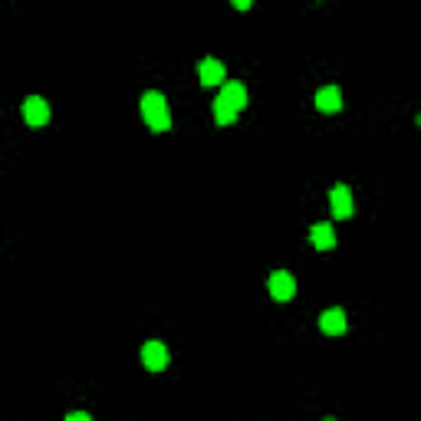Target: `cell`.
<instances>
[{"label": "cell", "instance_id": "cell-1", "mask_svg": "<svg viewBox=\"0 0 421 421\" xmlns=\"http://www.w3.org/2000/svg\"><path fill=\"white\" fill-rule=\"evenodd\" d=\"M142 115H145L152 132H168L172 125V112H168V99L162 93H145L142 95Z\"/></svg>", "mask_w": 421, "mask_h": 421}, {"label": "cell", "instance_id": "cell-2", "mask_svg": "<svg viewBox=\"0 0 421 421\" xmlns=\"http://www.w3.org/2000/svg\"><path fill=\"white\" fill-rule=\"evenodd\" d=\"M142 362H145L148 372H162L165 365H168V345L158 343V339H148V343L142 345Z\"/></svg>", "mask_w": 421, "mask_h": 421}, {"label": "cell", "instance_id": "cell-3", "mask_svg": "<svg viewBox=\"0 0 421 421\" xmlns=\"http://www.w3.org/2000/svg\"><path fill=\"white\" fill-rule=\"evenodd\" d=\"M24 119L30 125H46L50 122V105H46L43 95H26L24 99Z\"/></svg>", "mask_w": 421, "mask_h": 421}, {"label": "cell", "instance_id": "cell-4", "mask_svg": "<svg viewBox=\"0 0 421 421\" xmlns=\"http://www.w3.org/2000/svg\"><path fill=\"white\" fill-rule=\"evenodd\" d=\"M270 296L274 300H293L296 296V280H293L286 270H276V274H270Z\"/></svg>", "mask_w": 421, "mask_h": 421}, {"label": "cell", "instance_id": "cell-5", "mask_svg": "<svg viewBox=\"0 0 421 421\" xmlns=\"http://www.w3.org/2000/svg\"><path fill=\"white\" fill-rule=\"evenodd\" d=\"M329 204H333L336 217H353V191H349V184H336L329 191Z\"/></svg>", "mask_w": 421, "mask_h": 421}, {"label": "cell", "instance_id": "cell-6", "mask_svg": "<svg viewBox=\"0 0 421 421\" xmlns=\"http://www.w3.org/2000/svg\"><path fill=\"white\" fill-rule=\"evenodd\" d=\"M224 105H231L237 115H241V109L247 105V89L241 86V83H224L221 86V95H217Z\"/></svg>", "mask_w": 421, "mask_h": 421}, {"label": "cell", "instance_id": "cell-7", "mask_svg": "<svg viewBox=\"0 0 421 421\" xmlns=\"http://www.w3.org/2000/svg\"><path fill=\"white\" fill-rule=\"evenodd\" d=\"M345 326H349V323H345V313L339 310V306H333V310H326L319 316V329L326 336H343Z\"/></svg>", "mask_w": 421, "mask_h": 421}, {"label": "cell", "instance_id": "cell-8", "mask_svg": "<svg viewBox=\"0 0 421 421\" xmlns=\"http://www.w3.org/2000/svg\"><path fill=\"white\" fill-rule=\"evenodd\" d=\"M224 63L221 60H201V66H198V76H201V83L204 86H224Z\"/></svg>", "mask_w": 421, "mask_h": 421}, {"label": "cell", "instance_id": "cell-9", "mask_svg": "<svg viewBox=\"0 0 421 421\" xmlns=\"http://www.w3.org/2000/svg\"><path fill=\"white\" fill-rule=\"evenodd\" d=\"M316 109L319 112H339L343 109V93L336 86H323L316 93Z\"/></svg>", "mask_w": 421, "mask_h": 421}, {"label": "cell", "instance_id": "cell-10", "mask_svg": "<svg viewBox=\"0 0 421 421\" xmlns=\"http://www.w3.org/2000/svg\"><path fill=\"white\" fill-rule=\"evenodd\" d=\"M310 241H313V247H319V250L336 247V231H333V224H313V227H310Z\"/></svg>", "mask_w": 421, "mask_h": 421}, {"label": "cell", "instance_id": "cell-11", "mask_svg": "<svg viewBox=\"0 0 421 421\" xmlns=\"http://www.w3.org/2000/svg\"><path fill=\"white\" fill-rule=\"evenodd\" d=\"M214 119H217V125H231V122L237 119V112H234L231 105H224L221 99H214Z\"/></svg>", "mask_w": 421, "mask_h": 421}, {"label": "cell", "instance_id": "cell-12", "mask_svg": "<svg viewBox=\"0 0 421 421\" xmlns=\"http://www.w3.org/2000/svg\"><path fill=\"white\" fill-rule=\"evenodd\" d=\"M66 421H93V418H89L86 412H69V415H66Z\"/></svg>", "mask_w": 421, "mask_h": 421}, {"label": "cell", "instance_id": "cell-13", "mask_svg": "<svg viewBox=\"0 0 421 421\" xmlns=\"http://www.w3.org/2000/svg\"><path fill=\"white\" fill-rule=\"evenodd\" d=\"M326 421H336V418H326Z\"/></svg>", "mask_w": 421, "mask_h": 421}]
</instances>
